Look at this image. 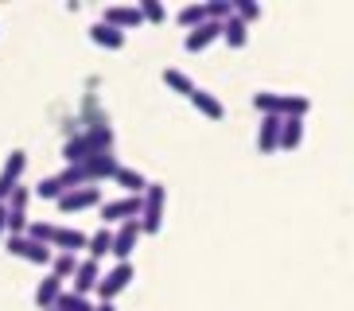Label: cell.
I'll return each instance as SVG.
<instances>
[{
  "label": "cell",
  "instance_id": "cell-1",
  "mask_svg": "<svg viewBox=\"0 0 354 311\" xmlns=\"http://www.w3.org/2000/svg\"><path fill=\"white\" fill-rule=\"evenodd\" d=\"M94 152H113V129H109V124H94L90 133H82V136H71V140L63 144L66 167L82 164L86 156H94Z\"/></svg>",
  "mask_w": 354,
  "mask_h": 311
},
{
  "label": "cell",
  "instance_id": "cell-2",
  "mask_svg": "<svg viewBox=\"0 0 354 311\" xmlns=\"http://www.w3.org/2000/svg\"><path fill=\"white\" fill-rule=\"evenodd\" d=\"M164 207H167V187L148 179L145 195H140V234H160L164 229Z\"/></svg>",
  "mask_w": 354,
  "mask_h": 311
},
{
  "label": "cell",
  "instance_id": "cell-3",
  "mask_svg": "<svg viewBox=\"0 0 354 311\" xmlns=\"http://www.w3.org/2000/svg\"><path fill=\"white\" fill-rule=\"evenodd\" d=\"M133 280H136V265H133V261H117L109 272H102V276H97V288H94L97 300H102V303H113L117 296H121L129 284H133Z\"/></svg>",
  "mask_w": 354,
  "mask_h": 311
},
{
  "label": "cell",
  "instance_id": "cell-4",
  "mask_svg": "<svg viewBox=\"0 0 354 311\" xmlns=\"http://www.w3.org/2000/svg\"><path fill=\"white\" fill-rule=\"evenodd\" d=\"M55 207L63 214H78V210H90V207H102V187H74V191H63L55 198Z\"/></svg>",
  "mask_w": 354,
  "mask_h": 311
},
{
  "label": "cell",
  "instance_id": "cell-5",
  "mask_svg": "<svg viewBox=\"0 0 354 311\" xmlns=\"http://www.w3.org/2000/svg\"><path fill=\"white\" fill-rule=\"evenodd\" d=\"M24 167H28V152L24 148H12L8 156H4V167H0V202H8L12 187L20 183Z\"/></svg>",
  "mask_w": 354,
  "mask_h": 311
},
{
  "label": "cell",
  "instance_id": "cell-6",
  "mask_svg": "<svg viewBox=\"0 0 354 311\" xmlns=\"http://www.w3.org/2000/svg\"><path fill=\"white\" fill-rule=\"evenodd\" d=\"M74 167H82L86 183L94 187V183H102V179H113V171H117L121 164H117L113 152H94V156H86L82 164H74Z\"/></svg>",
  "mask_w": 354,
  "mask_h": 311
},
{
  "label": "cell",
  "instance_id": "cell-7",
  "mask_svg": "<svg viewBox=\"0 0 354 311\" xmlns=\"http://www.w3.org/2000/svg\"><path fill=\"white\" fill-rule=\"evenodd\" d=\"M8 253L12 257H20V261H28V265H51V257H55V249L51 245H39V241H32V238H8Z\"/></svg>",
  "mask_w": 354,
  "mask_h": 311
},
{
  "label": "cell",
  "instance_id": "cell-8",
  "mask_svg": "<svg viewBox=\"0 0 354 311\" xmlns=\"http://www.w3.org/2000/svg\"><path fill=\"white\" fill-rule=\"evenodd\" d=\"M140 238H145V234H140V222H136V218H129V222H121V226L113 229V245H109V253H113L117 261H129Z\"/></svg>",
  "mask_w": 354,
  "mask_h": 311
},
{
  "label": "cell",
  "instance_id": "cell-9",
  "mask_svg": "<svg viewBox=\"0 0 354 311\" xmlns=\"http://www.w3.org/2000/svg\"><path fill=\"white\" fill-rule=\"evenodd\" d=\"M129 218H140V195H121L102 202V226L109 222H129Z\"/></svg>",
  "mask_w": 354,
  "mask_h": 311
},
{
  "label": "cell",
  "instance_id": "cell-10",
  "mask_svg": "<svg viewBox=\"0 0 354 311\" xmlns=\"http://www.w3.org/2000/svg\"><path fill=\"white\" fill-rule=\"evenodd\" d=\"M97 276H102V261L94 257H78V269H74V296H90V292L97 288Z\"/></svg>",
  "mask_w": 354,
  "mask_h": 311
},
{
  "label": "cell",
  "instance_id": "cell-11",
  "mask_svg": "<svg viewBox=\"0 0 354 311\" xmlns=\"http://www.w3.org/2000/svg\"><path fill=\"white\" fill-rule=\"evenodd\" d=\"M102 23H109V28L117 31H129V28H140V8L136 4H109V8L102 12Z\"/></svg>",
  "mask_w": 354,
  "mask_h": 311
},
{
  "label": "cell",
  "instance_id": "cell-12",
  "mask_svg": "<svg viewBox=\"0 0 354 311\" xmlns=\"http://www.w3.org/2000/svg\"><path fill=\"white\" fill-rule=\"evenodd\" d=\"M214 39H222V23H214V20H203L198 28H191L187 35H183V47H187L191 55L195 51H207Z\"/></svg>",
  "mask_w": 354,
  "mask_h": 311
},
{
  "label": "cell",
  "instance_id": "cell-13",
  "mask_svg": "<svg viewBox=\"0 0 354 311\" xmlns=\"http://www.w3.org/2000/svg\"><path fill=\"white\" fill-rule=\"evenodd\" d=\"M187 102L195 105L203 117H210V121H222V117H226V105H222V97H218V93H210V90H203V86H195V90L187 93Z\"/></svg>",
  "mask_w": 354,
  "mask_h": 311
},
{
  "label": "cell",
  "instance_id": "cell-14",
  "mask_svg": "<svg viewBox=\"0 0 354 311\" xmlns=\"http://www.w3.org/2000/svg\"><path fill=\"white\" fill-rule=\"evenodd\" d=\"M86 238H90V234H82L78 226H55L51 249L55 253H78V249H86Z\"/></svg>",
  "mask_w": 354,
  "mask_h": 311
},
{
  "label": "cell",
  "instance_id": "cell-15",
  "mask_svg": "<svg viewBox=\"0 0 354 311\" xmlns=\"http://www.w3.org/2000/svg\"><path fill=\"white\" fill-rule=\"evenodd\" d=\"M90 39L97 43V47H105V51H121V47H125V31H117V28H109V23H90Z\"/></svg>",
  "mask_w": 354,
  "mask_h": 311
},
{
  "label": "cell",
  "instance_id": "cell-16",
  "mask_svg": "<svg viewBox=\"0 0 354 311\" xmlns=\"http://www.w3.org/2000/svg\"><path fill=\"white\" fill-rule=\"evenodd\" d=\"M59 296H63V280L47 272V276H43L39 284H35V308H39V311H51Z\"/></svg>",
  "mask_w": 354,
  "mask_h": 311
},
{
  "label": "cell",
  "instance_id": "cell-17",
  "mask_svg": "<svg viewBox=\"0 0 354 311\" xmlns=\"http://www.w3.org/2000/svg\"><path fill=\"white\" fill-rule=\"evenodd\" d=\"M257 148L261 152H277V148H281V117H261Z\"/></svg>",
  "mask_w": 354,
  "mask_h": 311
},
{
  "label": "cell",
  "instance_id": "cell-18",
  "mask_svg": "<svg viewBox=\"0 0 354 311\" xmlns=\"http://www.w3.org/2000/svg\"><path fill=\"white\" fill-rule=\"evenodd\" d=\"M113 183L125 187L129 195H145L148 176H145V171H136V167H117V171H113Z\"/></svg>",
  "mask_w": 354,
  "mask_h": 311
},
{
  "label": "cell",
  "instance_id": "cell-19",
  "mask_svg": "<svg viewBox=\"0 0 354 311\" xmlns=\"http://www.w3.org/2000/svg\"><path fill=\"white\" fill-rule=\"evenodd\" d=\"M304 140V117H281V148H300Z\"/></svg>",
  "mask_w": 354,
  "mask_h": 311
},
{
  "label": "cell",
  "instance_id": "cell-20",
  "mask_svg": "<svg viewBox=\"0 0 354 311\" xmlns=\"http://www.w3.org/2000/svg\"><path fill=\"white\" fill-rule=\"evenodd\" d=\"M222 39H226L230 47H245V43H250V23H241L238 16H230V20L222 23Z\"/></svg>",
  "mask_w": 354,
  "mask_h": 311
},
{
  "label": "cell",
  "instance_id": "cell-21",
  "mask_svg": "<svg viewBox=\"0 0 354 311\" xmlns=\"http://www.w3.org/2000/svg\"><path fill=\"white\" fill-rule=\"evenodd\" d=\"M109 245H113V229H109V226L94 229V234L86 238V249H90V257H94V261H102L105 253H109Z\"/></svg>",
  "mask_w": 354,
  "mask_h": 311
},
{
  "label": "cell",
  "instance_id": "cell-22",
  "mask_svg": "<svg viewBox=\"0 0 354 311\" xmlns=\"http://www.w3.org/2000/svg\"><path fill=\"white\" fill-rule=\"evenodd\" d=\"M160 78H164V86H167L171 93H183V97H187V93L195 90V82H191V78H187L183 70H176V66H167V70L160 74Z\"/></svg>",
  "mask_w": 354,
  "mask_h": 311
},
{
  "label": "cell",
  "instance_id": "cell-23",
  "mask_svg": "<svg viewBox=\"0 0 354 311\" xmlns=\"http://www.w3.org/2000/svg\"><path fill=\"white\" fill-rule=\"evenodd\" d=\"M74 269H78V253H55V257H51V276L71 280Z\"/></svg>",
  "mask_w": 354,
  "mask_h": 311
},
{
  "label": "cell",
  "instance_id": "cell-24",
  "mask_svg": "<svg viewBox=\"0 0 354 311\" xmlns=\"http://www.w3.org/2000/svg\"><path fill=\"white\" fill-rule=\"evenodd\" d=\"M203 12H207V20L226 23L234 16V0H203Z\"/></svg>",
  "mask_w": 354,
  "mask_h": 311
},
{
  "label": "cell",
  "instance_id": "cell-25",
  "mask_svg": "<svg viewBox=\"0 0 354 311\" xmlns=\"http://www.w3.org/2000/svg\"><path fill=\"white\" fill-rule=\"evenodd\" d=\"M51 311H94V303L86 300V296H74V292H66L63 288V296L55 300V308Z\"/></svg>",
  "mask_w": 354,
  "mask_h": 311
},
{
  "label": "cell",
  "instance_id": "cell-26",
  "mask_svg": "<svg viewBox=\"0 0 354 311\" xmlns=\"http://www.w3.org/2000/svg\"><path fill=\"white\" fill-rule=\"evenodd\" d=\"M176 20L183 23L187 31H191V28H198V23L207 20V12H203V0H198V4H183V8L176 12Z\"/></svg>",
  "mask_w": 354,
  "mask_h": 311
},
{
  "label": "cell",
  "instance_id": "cell-27",
  "mask_svg": "<svg viewBox=\"0 0 354 311\" xmlns=\"http://www.w3.org/2000/svg\"><path fill=\"white\" fill-rule=\"evenodd\" d=\"M51 234H55V222H28V229H24V238L39 241V245H51Z\"/></svg>",
  "mask_w": 354,
  "mask_h": 311
},
{
  "label": "cell",
  "instance_id": "cell-28",
  "mask_svg": "<svg viewBox=\"0 0 354 311\" xmlns=\"http://www.w3.org/2000/svg\"><path fill=\"white\" fill-rule=\"evenodd\" d=\"M63 195V183L55 176H47V179H39V183L32 187V198H59Z\"/></svg>",
  "mask_w": 354,
  "mask_h": 311
},
{
  "label": "cell",
  "instance_id": "cell-29",
  "mask_svg": "<svg viewBox=\"0 0 354 311\" xmlns=\"http://www.w3.org/2000/svg\"><path fill=\"white\" fill-rule=\"evenodd\" d=\"M136 8H140V20H148V23H160L167 16V8L160 4V0H140Z\"/></svg>",
  "mask_w": 354,
  "mask_h": 311
},
{
  "label": "cell",
  "instance_id": "cell-30",
  "mask_svg": "<svg viewBox=\"0 0 354 311\" xmlns=\"http://www.w3.org/2000/svg\"><path fill=\"white\" fill-rule=\"evenodd\" d=\"M28 202H32V187L16 183V187H12V195H8V202H4V207H8V210H28Z\"/></svg>",
  "mask_w": 354,
  "mask_h": 311
},
{
  "label": "cell",
  "instance_id": "cell-31",
  "mask_svg": "<svg viewBox=\"0 0 354 311\" xmlns=\"http://www.w3.org/2000/svg\"><path fill=\"white\" fill-rule=\"evenodd\" d=\"M234 16H238L241 23H250V20H257V16H261V4H257V0H234Z\"/></svg>",
  "mask_w": 354,
  "mask_h": 311
},
{
  "label": "cell",
  "instance_id": "cell-32",
  "mask_svg": "<svg viewBox=\"0 0 354 311\" xmlns=\"http://www.w3.org/2000/svg\"><path fill=\"white\" fill-rule=\"evenodd\" d=\"M94 311H117L113 303H94Z\"/></svg>",
  "mask_w": 354,
  "mask_h": 311
},
{
  "label": "cell",
  "instance_id": "cell-33",
  "mask_svg": "<svg viewBox=\"0 0 354 311\" xmlns=\"http://www.w3.org/2000/svg\"><path fill=\"white\" fill-rule=\"evenodd\" d=\"M0 238H4V202H0Z\"/></svg>",
  "mask_w": 354,
  "mask_h": 311
}]
</instances>
